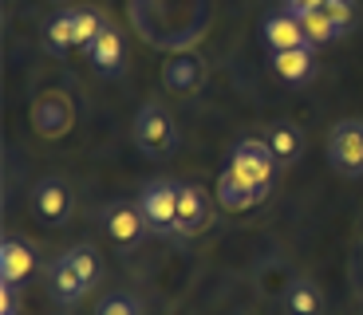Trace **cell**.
<instances>
[{
    "instance_id": "obj_14",
    "label": "cell",
    "mask_w": 363,
    "mask_h": 315,
    "mask_svg": "<svg viewBox=\"0 0 363 315\" xmlns=\"http://www.w3.org/2000/svg\"><path fill=\"white\" fill-rule=\"evenodd\" d=\"M162 83L170 91H178V95H186V91H194L201 83V63L198 59H174V63H166Z\"/></svg>"
},
{
    "instance_id": "obj_2",
    "label": "cell",
    "mask_w": 363,
    "mask_h": 315,
    "mask_svg": "<svg viewBox=\"0 0 363 315\" xmlns=\"http://www.w3.org/2000/svg\"><path fill=\"white\" fill-rule=\"evenodd\" d=\"M178 189L182 185H170V181H150L138 201L143 209V221L150 233H174L178 229Z\"/></svg>"
},
{
    "instance_id": "obj_7",
    "label": "cell",
    "mask_w": 363,
    "mask_h": 315,
    "mask_svg": "<svg viewBox=\"0 0 363 315\" xmlns=\"http://www.w3.org/2000/svg\"><path fill=\"white\" fill-rule=\"evenodd\" d=\"M32 205H36V213L44 217V221L60 225V221H67V213H72V193H67L64 181H55V178L52 181H40Z\"/></svg>"
},
{
    "instance_id": "obj_10",
    "label": "cell",
    "mask_w": 363,
    "mask_h": 315,
    "mask_svg": "<svg viewBox=\"0 0 363 315\" xmlns=\"http://www.w3.org/2000/svg\"><path fill=\"white\" fill-rule=\"evenodd\" d=\"M143 229H146L143 209H135V205H115L107 213V233L115 244H135L143 236Z\"/></svg>"
},
{
    "instance_id": "obj_3",
    "label": "cell",
    "mask_w": 363,
    "mask_h": 315,
    "mask_svg": "<svg viewBox=\"0 0 363 315\" xmlns=\"http://www.w3.org/2000/svg\"><path fill=\"white\" fill-rule=\"evenodd\" d=\"M328 158L340 173H363V122L347 118V122H336L332 134H328Z\"/></svg>"
},
{
    "instance_id": "obj_22",
    "label": "cell",
    "mask_w": 363,
    "mask_h": 315,
    "mask_svg": "<svg viewBox=\"0 0 363 315\" xmlns=\"http://www.w3.org/2000/svg\"><path fill=\"white\" fill-rule=\"evenodd\" d=\"M324 12H328L332 20H336L340 32H344V28H352V20H355V4H352V0H328Z\"/></svg>"
},
{
    "instance_id": "obj_20",
    "label": "cell",
    "mask_w": 363,
    "mask_h": 315,
    "mask_svg": "<svg viewBox=\"0 0 363 315\" xmlns=\"http://www.w3.org/2000/svg\"><path fill=\"white\" fill-rule=\"evenodd\" d=\"M269 146H272V154H277V162H289L292 154L300 150V138H296V130H292V126H277Z\"/></svg>"
},
{
    "instance_id": "obj_4",
    "label": "cell",
    "mask_w": 363,
    "mask_h": 315,
    "mask_svg": "<svg viewBox=\"0 0 363 315\" xmlns=\"http://www.w3.org/2000/svg\"><path fill=\"white\" fill-rule=\"evenodd\" d=\"M135 142H138V150H146V154H170V146H174V122H170V115H166L158 103H146L143 110H138V118H135Z\"/></svg>"
},
{
    "instance_id": "obj_6",
    "label": "cell",
    "mask_w": 363,
    "mask_h": 315,
    "mask_svg": "<svg viewBox=\"0 0 363 315\" xmlns=\"http://www.w3.org/2000/svg\"><path fill=\"white\" fill-rule=\"evenodd\" d=\"M264 44L272 52H292V47H308V40H304V28L292 12H277L264 20Z\"/></svg>"
},
{
    "instance_id": "obj_17",
    "label": "cell",
    "mask_w": 363,
    "mask_h": 315,
    "mask_svg": "<svg viewBox=\"0 0 363 315\" xmlns=\"http://www.w3.org/2000/svg\"><path fill=\"white\" fill-rule=\"evenodd\" d=\"M284 304H289V315H320V292L312 284H296Z\"/></svg>"
},
{
    "instance_id": "obj_19",
    "label": "cell",
    "mask_w": 363,
    "mask_h": 315,
    "mask_svg": "<svg viewBox=\"0 0 363 315\" xmlns=\"http://www.w3.org/2000/svg\"><path fill=\"white\" fill-rule=\"evenodd\" d=\"M103 20H99V12H91V8H83V12H75V44H95L99 40V32H103Z\"/></svg>"
},
{
    "instance_id": "obj_16",
    "label": "cell",
    "mask_w": 363,
    "mask_h": 315,
    "mask_svg": "<svg viewBox=\"0 0 363 315\" xmlns=\"http://www.w3.org/2000/svg\"><path fill=\"white\" fill-rule=\"evenodd\" d=\"M64 256H67V264L75 268V276H79L87 288L99 280V256H95V248H72V252H64Z\"/></svg>"
},
{
    "instance_id": "obj_23",
    "label": "cell",
    "mask_w": 363,
    "mask_h": 315,
    "mask_svg": "<svg viewBox=\"0 0 363 315\" xmlns=\"http://www.w3.org/2000/svg\"><path fill=\"white\" fill-rule=\"evenodd\" d=\"M12 288H16V284H4V288H0V315H16V296H12Z\"/></svg>"
},
{
    "instance_id": "obj_18",
    "label": "cell",
    "mask_w": 363,
    "mask_h": 315,
    "mask_svg": "<svg viewBox=\"0 0 363 315\" xmlns=\"http://www.w3.org/2000/svg\"><path fill=\"white\" fill-rule=\"evenodd\" d=\"M48 44H52L55 52L75 47V12H72V16H55L52 20V28H48Z\"/></svg>"
},
{
    "instance_id": "obj_12",
    "label": "cell",
    "mask_w": 363,
    "mask_h": 315,
    "mask_svg": "<svg viewBox=\"0 0 363 315\" xmlns=\"http://www.w3.org/2000/svg\"><path fill=\"white\" fill-rule=\"evenodd\" d=\"M292 16L300 20V28H304V40H308L312 47H320V44H328L332 36H340V28H336V20L328 16L324 8H300V12H292Z\"/></svg>"
},
{
    "instance_id": "obj_1",
    "label": "cell",
    "mask_w": 363,
    "mask_h": 315,
    "mask_svg": "<svg viewBox=\"0 0 363 315\" xmlns=\"http://www.w3.org/2000/svg\"><path fill=\"white\" fill-rule=\"evenodd\" d=\"M225 173L233 178V185H241V189H269L272 178H277V154H272L269 142L249 138V142H241L233 150Z\"/></svg>"
},
{
    "instance_id": "obj_11",
    "label": "cell",
    "mask_w": 363,
    "mask_h": 315,
    "mask_svg": "<svg viewBox=\"0 0 363 315\" xmlns=\"http://www.w3.org/2000/svg\"><path fill=\"white\" fill-rule=\"evenodd\" d=\"M91 63H95L103 75H118V71H123V36H118L115 28H103L99 40L91 44Z\"/></svg>"
},
{
    "instance_id": "obj_15",
    "label": "cell",
    "mask_w": 363,
    "mask_h": 315,
    "mask_svg": "<svg viewBox=\"0 0 363 315\" xmlns=\"http://www.w3.org/2000/svg\"><path fill=\"white\" fill-rule=\"evenodd\" d=\"M83 288H87V284L75 276V268L67 264V256H60V260H55V272H52V292H55V299H60V304H72V299L79 296Z\"/></svg>"
},
{
    "instance_id": "obj_9",
    "label": "cell",
    "mask_w": 363,
    "mask_h": 315,
    "mask_svg": "<svg viewBox=\"0 0 363 315\" xmlns=\"http://www.w3.org/2000/svg\"><path fill=\"white\" fill-rule=\"evenodd\" d=\"M312 67H316V59H312V44L308 47H292V52H272V71L281 75L284 83L312 79Z\"/></svg>"
},
{
    "instance_id": "obj_21",
    "label": "cell",
    "mask_w": 363,
    "mask_h": 315,
    "mask_svg": "<svg viewBox=\"0 0 363 315\" xmlns=\"http://www.w3.org/2000/svg\"><path fill=\"white\" fill-rule=\"evenodd\" d=\"M95 315H143V311H138V299H135V296H123V292H115V296L103 299Z\"/></svg>"
},
{
    "instance_id": "obj_13",
    "label": "cell",
    "mask_w": 363,
    "mask_h": 315,
    "mask_svg": "<svg viewBox=\"0 0 363 315\" xmlns=\"http://www.w3.org/2000/svg\"><path fill=\"white\" fill-rule=\"evenodd\" d=\"M264 193H269V189H241V185H233V178H229V173H221V181H218V201L229 209V213L253 209Z\"/></svg>"
},
{
    "instance_id": "obj_5",
    "label": "cell",
    "mask_w": 363,
    "mask_h": 315,
    "mask_svg": "<svg viewBox=\"0 0 363 315\" xmlns=\"http://www.w3.org/2000/svg\"><path fill=\"white\" fill-rule=\"evenodd\" d=\"M209 225V201L201 185H182L178 189V233H201Z\"/></svg>"
},
{
    "instance_id": "obj_8",
    "label": "cell",
    "mask_w": 363,
    "mask_h": 315,
    "mask_svg": "<svg viewBox=\"0 0 363 315\" xmlns=\"http://www.w3.org/2000/svg\"><path fill=\"white\" fill-rule=\"evenodd\" d=\"M36 268V252L24 241H4L0 244V280L4 284H20L28 280V272Z\"/></svg>"
},
{
    "instance_id": "obj_24",
    "label": "cell",
    "mask_w": 363,
    "mask_h": 315,
    "mask_svg": "<svg viewBox=\"0 0 363 315\" xmlns=\"http://www.w3.org/2000/svg\"><path fill=\"white\" fill-rule=\"evenodd\" d=\"M324 4L328 0H289V12H300V8L308 12V8H324Z\"/></svg>"
}]
</instances>
